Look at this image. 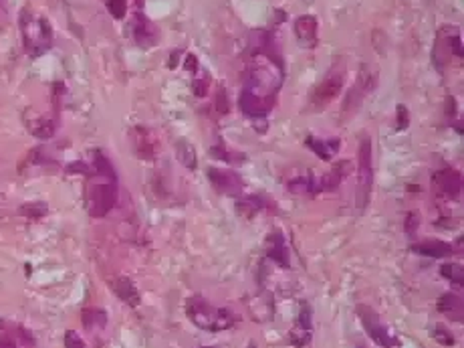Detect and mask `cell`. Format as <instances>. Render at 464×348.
Here are the masks:
<instances>
[{
	"label": "cell",
	"instance_id": "cell-1",
	"mask_svg": "<svg viewBox=\"0 0 464 348\" xmlns=\"http://www.w3.org/2000/svg\"><path fill=\"white\" fill-rule=\"evenodd\" d=\"M285 82V67L272 51H258L244 73L240 110L251 117L269 116Z\"/></svg>",
	"mask_w": 464,
	"mask_h": 348
},
{
	"label": "cell",
	"instance_id": "cell-2",
	"mask_svg": "<svg viewBox=\"0 0 464 348\" xmlns=\"http://www.w3.org/2000/svg\"><path fill=\"white\" fill-rule=\"evenodd\" d=\"M117 202V174L103 152H93V174L87 184V209L89 215L101 219Z\"/></svg>",
	"mask_w": 464,
	"mask_h": 348
},
{
	"label": "cell",
	"instance_id": "cell-3",
	"mask_svg": "<svg viewBox=\"0 0 464 348\" xmlns=\"http://www.w3.org/2000/svg\"><path fill=\"white\" fill-rule=\"evenodd\" d=\"M186 314L198 328L208 332H223L237 324V318L226 308H216L202 296H194L186 302Z\"/></svg>",
	"mask_w": 464,
	"mask_h": 348
},
{
	"label": "cell",
	"instance_id": "cell-4",
	"mask_svg": "<svg viewBox=\"0 0 464 348\" xmlns=\"http://www.w3.org/2000/svg\"><path fill=\"white\" fill-rule=\"evenodd\" d=\"M20 25V34H22V43L25 51L31 57H41L43 53H47L53 45V29L48 25L45 17H39L31 13L29 8H25L18 18Z\"/></svg>",
	"mask_w": 464,
	"mask_h": 348
},
{
	"label": "cell",
	"instance_id": "cell-5",
	"mask_svg": "<svg viewBox=\"0 0 464 348\" xmlns=\"http://www.w3.org/2000/svg\"><path fill=\"white\" fill-rule=\"evenodd\" d=\"M343 82H345V65L339 61L336 67H331L327 71V75L323 77V82L313 89L311 94V100H309V105L313 112H323L331 101L336 100L343 87Z\"/></svg>",
	"mask_w": 464,
	"mask_h": 348
},
{
	"label": "cell",
	"instance_id": "cell-6",
	"mask_svg": "<svg viewBox=\"0 0 464 348\" xmlns=\"http://www.w3.org/2000/svg\"><path fill=\"white\" fill-rule=\"evenodd\" d=\"M359 166H357V207L366 209L373 186V160H371V142L369 138H364L359 142Z\"/></svg>",
	"mask_w": 464,
	"mask_h": 348
},
{
	"label": "cell",
	"instance_id": "cell-7",
	"mask_svg": "<svg viewBox=\"0 0 464 348\" xmlns=\"http://www.w3.org/2000/svg\"><path fill=\"white\" fill-rule=\"evenodd\" d=\"M357 312H359V318H362L364 328H366V332L369 334V338H371L376 344H380V347L384 348L400 347V338L394 336V334L390 332V328L382 322V318L376 314L371 308H368V306H359Z\"/></svg>",
	"mask_w": 464,
	"mask_h": 348
},
{
	"label": "cell",
	"instance_id": "cell-8",
	"mask_svg": "<svg viewBox=\"0 0 464 348\" xmlns=\"http://www.w3.org/2000/svg\"><path fill=\"white\" fill-rule=\"evenodd\" d=\"M450 57H463V43L458 33H449V27H444L438 39H436V47H434V61L436 67L442 69L450 61Z\"/></svg>",
	"mask_w": 464,
	"mask_h": 348
},
{
	"label": "cell",
	"instance_id": "cell-9",
	"mask_svg": "<svg viewBox=\"0 0 464 348\" xmlns=\"http://www.w3.org/2000/svg\"><path fill=\"white\" fill-rule=\"evenodd\" d=\"M376 82H378V75H376V71L371 69V67H362L359 69V75H357V82L352 87V91H350V96H347V100L343 103V112L345 114H350L355 105H359L362 100L368 96L369 91L376 87Z\"/></svg>",
	"mask_w": 464,
	"mask_h": 348
},
{
	"label": "cell",
	"instance_id": "cell-10",
	"mask_svg": "<svg viewBox=\"0 0 464 348\" xmlns=\"http://www.w3.org/2000/svg\"><path fill=\"white\" fill-rule=\"evenodd\" d=\"M0 348H37V342L22 326L0 322Z\"/></svg>",
	"mask_w": 464,
	"mask_h": 348
},
{
	"label": "cell",
	"instance_id": "cell-11",
	"mask_svg": "<svg viewBox=\"0 0 464 348\" xmlns=\"http://www.w3.org/2000/svg\"><path fill=\"white\" fill-rule=\"evenodd\" d=\"M208 179L212 186L223 193V195H230V197H239L244 191V181L240 179L237 172L230 170H218V168H210Z\"/></svg>",
	"mask_w": 464,
	"mask_h": 348
},
{
	"label": "cell",
	"instance_id": "cell-12",
	"mask_svg": "<svg viewBox=\"0 0 464 348\" xmlns=\"http://www.w3.org/2000/svg\"><path fill=\"white\" fill-rule=\"evenodd\" d=\"M295 37L299 41V45L305 49H315L317 47V33H319V22L313 15H303L295 20L293 25Z\"/></svg>",
	"mask_w": 464,
	"mask_h": 348
},
{
	"label": "cell",
	"instance_id": "cell-13",
	"mask_svg": "<svg viewBox=\"0 0 464 348\" xmlns=\"http://www.w3.org/2000/svg\"><path fill=\"white\" fill-rule=\"evenodd\" d=\"M313 314H311V308H309V304H305L301 306V314L297 318V324L293 326V330H291V344L295 348H303L309 344V340H311V334H313Z\"/></svg>",
	"mask_w": 464,
	"mask_h": 348
},
{
	"label": "cell",
	"instance_id": "cell-14",
	"mask_svg": "<svg viewBox=\"0 0 464 348\" xmlns=\"http://www.w3.org/2000/svg\"><path fill=\"white\" fill-rule=\"evenodd\" d=\"M133 39L140 47H152L158 41V27L145 17L142 11L135 13L133 20Z\"/></svg>",
	"mask_w": 464,
	"mask_h": 348
},
{
	"label": "cell",
	"instance_id": "cell-15",
	"mask_svg": "<svg viewBox=\"0 0 464 348\" xmlns=\"http://www.w3.org/2000/svg\"><path fill=\"white\" fill-rule=\"evenodd\" d=\"M434 184L438 186V191L446 197H458L460 191H463V176L458 170L454 168H444V170H438L434 174Z\"/></svg>",
	"mask_w": 464,
	"mask_h": 348
},
{
	"label": "cell",
	"instance_id": "cell-16",
	"mask_svg": "<svg viewBox=\"0 0 464 348\" xmlns=\"http://www.w3.org/2000/svg\"><path fill=\"white\" fill-rule=\"evenodd\" d=\"M131 142H133L135 154H138L142 160H152V158L156 156L158 144H156V138L152 136L150 130H145L142 126L133 128V130H131Z\"/></svg>",
	"mask_w": 464,
	"mask_h": 348
},
{
	"label": "cell",
	"instance_id": "cell-17",
	"mask_svg": "<svg viewBox=\"0 0 464 348\" xmlns=\"http://www.w3.org/2000/svg\"><path fill=\"white\" fill-rule=\"evenodd\" d=\"M412 251L418 255H424V257H449L452 255V247L449 243L440 241V239H424V241H418L412 245Z\"/></svg>",
	"mask_w": 464,
	"mask_h": 348
},
{
	"label": "cell",
	"instance_id": "cell-18",
	"mask_svg": "<svg viewBox=\"0 0 464 348\" xmlns=\"http://www.w3.org/2000/svg\"><path fill=\"white\" fill-rule=\"evenodd\" d=\"M112 290L117 294V298L124 299V302H126L128 306H131V308L140 306V302H142L138 288L133 285V282H131L129 278L119 276V278L112 280Z\"/></svg>",
	"mask_w": 464,
	"mask_h": 348
},
{
	"label": "cell",
	"instance_id": "cell-19",
	"mask_svg": "<svg viewBox=\"0 0 464 348\" xmlns=\"http://www.w3.org/2000/svg\"><path fill=\"white\" fill-rule=\"evenodd\" d=\"M438 312L452 322H463V299L456 294H444L438 299Z\"/></svg>",
	"mask_w": 464,
	"mask_h": 348
},
{
	"label": "cell",
	"instance_id": "cell-20",
	"mask_svg": "<svg viewBox=\"0 0 464 348\" xmlns=\"http://www.w3.org/2000/svg\"><path fill=\"white\" fill-rule=\"evenodd\" d=\"M27 126H29V130H31L32 136H37L39 140H48V138L55 134V130H57L55 120H51V117H45V116L31 117L27 114Z\"/></svg>",
	"mask_w": 464,
	"mask_h": 348
},
{
	"label": "cell",
	"instance_id": "cell-21",
	"mask_svg": "<svg viewBox=\"0 0 464 348\" xmlns=\"http://www.w3.org/2000/svg\"><path fill=\"white\" fill-rule=\"evenodd\" d=\"M350 162H337L333 166V170H329L325 176H323V181L319 183V191H336L337 186L341 184V181L350 174Z\"/></svg>",
	"mask_w": 464,
	"mask_h": 348
},
{
	"label": "cell",
	"instance_id": "cell-22",
	"mask_svg": "<svg viewBox=\"0 0 464 348\" xmlns=\"http://www.w3.org/2000/svg\"><path fill=\"white\" fill-rule=\"evenodd\" d=\"M269 239V257L272 262H277L281 267H289V257L287 249H285V241H283V235L281 233H272Z\"/></svg>",
	"mask_w": 464,
	"mask_h": 348
},
{
	"label": "cell",
	"instance_id": "cell-23",
	"mask_svg": "<svg viewBox=\"0 0 464 348\" xmlns=\"http://www.w3.org/2000/svg\"><path fill=\"white\" fill-rule=\"evenodd\" d=\"M307 146L313 150L321 160H331V154H336L337 150H339V140L323 142V140H315L313 136H309L307 138Z\"/></svg>",
	"mask_w": 464,
	"mask_h": 348
},
{
	"label": "cell",
	"instance_id": "cell-24",
	"mask_svg": "<svg viewBox=\"0 0 464 348\" xmlns=\"http://www.w3.org/2000/svg\"><path fill=\"white\" fill-rule=\"evenodd\" d=\"M289 191L295 195L319 193V184L315 183V179L311 174H301V176H295L293 181H289Z\"/></svg>",
	"mask_w": 464,
	"mask_h": 348
},
{
	"label": "cell",
	"instance_id": "cell-25",
	"mask_svg": "<svg viewBox=\"0 0 464 348\" xmlns=\"http://www.w3.org/2000/svg\"><path fill=\"white\" fill-rule=\"evenodd\" d=\"M83 326L85 330H101L107 324V314L99 308H87L83 310Z\"/></svg>",
	"mask_w": 464,
	"mask_h": 348
},
{
	"label": "cell",
	"instance_id": "cell-26",
	"mask_svg": "<svg viewBox=\"0 0 464 348\" xmlns=\"http://www.w3.org/2000/svg\"><path fill=\"white\" fill-rule=\"evenodd\" d=\"M176 154L178 158H180V162L184 166H188L190 170L196 168V150L190 142H186V140H180L176 146Z\"/></svg>",
	"mask_w": 464,
	"mask_h": 348
},
{
	"label": "cell",
	"instance_id": "cell-27",
	"mask_svg": "<svg viewBox=\"0 0 464 348\" xmlns=\"http://www.w3.org/2000/svg\"><path fill=\"white\" fill-rule=\"evenodd\" d=\"M434 340L438 342V344H442V347H452L454 344V336H452V332L444 326V324H436L432 330Z\"/></svg>",
	"mask_w": 464,
	"mask_h": 348
},
{
	"label": "cell",
	"instance_id": "cell-28",
	"mask_svg": "<svg viewBox=\"0 0 464 348\" xmlns=\"http://www.w3.org/2000/svg\"><path fill=\"white\" fill-rule=\"evenodd\" d=\"M47 211L48 209L45 202H27V205L20 207V213L29 217V219H39V217L47 215Z\"/></svg>",
	"mask_w": 464,
	"mask_h": 348
},
{
	"label": "cell",
	"instance_id": "cell-29",
	"mask_svg": "<svg viewBox=\"0 0 464 348\" xmlns=\"http://www.w3.org/2000/svg\"><path fill=\"white\" fill-rule=\"evenodd\" d=\"M442 276L454 285H460L463 283V267L458 264H446V266H442Z\"/></svg>",
	"mask_w": 464,
	"mask_h": 348
},
{
	"label": "cell",
	"instance_id": "cell-30",
	"mask_svg": "<svg viewBox=\"0 0 464 348\" xmlns=\"http://www.w3.org/2000/svg\"><path fill=\"white\" fill-rule=\"evenodd\" d=\"M113 18H124L128 13V0H103Z\"/></svg>",
	"mask_w": 464,
	"mask_h": 348
},
{
	"label": "cell",
	"instance_id": "cell-31",
	"mask_svg": "<svg viewBox=\"0 0 464 348\" xmlns=\"http://www.w3.org/2000/svg\"><path fill=\"white\" fill-rule=\"evenodd\" d=\"M396 130H406L410 126V114H408V108L406 105H398L396 108Z\"/></svg>",
	"mask_w": 464,
	"mask_h": 348
},
{
	"label": "cell",
	"instance_id": "cell-32",
	"mask_svg": "<svg viewBox=\"0 0 464 348\" xmlns=\"http://www.w3.org/2000/svg\"><path fill=\"white\" fill-rule=\"evenodd\" d=\"M208 75H204V77H194V94L198 96V98H204L206 94H208Z\"/></svg>",
	"mask_w": 464,
	"mask_h": 348
},
{
	"label": "cell",
	"instance_id": "cell-33",
	"mask_svg": "<svg viewBox=\"0 0 464 348\" xmlns=\"http://www.w3.org/2000/svg\"><path fill=\"white\" fill-rule=\"evenodd\" d=\"M65 348H85V342L75 330H69L65 334Z\"/></svg>",
	"mask_w": 464,
	"mask_h": 348
},
{
	"label": "cell",
	"instance_id": "cell-34",
	"mask_svg": "<svg viewBox=\"0 0 464 348\" xmlns=\"http://www.w3.org/2000/svg\"><path fill=\"white\" fill-rule=\"evenodd\" d=\"M216 103H218V112H223V114L228 112V98H226L225 89L218 91V100H216Z\"/></svg>",
	"mask_w": 464,
	"mask_h": 348
},
{
	"label": "cell",
	"instance_id": "cell-35",
	"mask_svg": "<svg viewBox=\"0 0 464 348\" xmlns=\"http://www.w3.org/2000/svg\"><path fill=\"white\" fill-rule=\"evenodd\" d=\"M418 221H420V217H418L416 213H410V215H408V225H406V229H408L410 235H414V231L418 229Z\"/></svg>",
	"mask_w": 464,
	"mask_h": 348
},
{
	"label": "cell",
	"instance_id": "cell-36",
	"mask_svg": "<svg viewBox=\"0 0 464 348\" xmlns=\"http://www.w3.org/2000/svg\"><path fill=\"white\" fill-rule=\"evenodd\" d=\"M184 67H186L188 71L196 73V69H198V59H196V55H186V57H184Z\"/></svg>",
	"mask_w": 464,
	"mask_h": 348
},
{
	"label": "cell",
	"instance_id": "cell-37",
	"mask_svg": "<svg viewBox=\"0 0 464 348\" xmlns=\"http://www.w3.org/2000/svg\"><path fill=\"white\" fill-rule=\"evenodd\" d=\"M446 101H449V116H454L456 114V101H454V98H446Z\"/></svg>",
	"mask_w": 464,
	"mask_h": 348
},
{
	"label": "cell",
	"instance_id": "cell-38",
	"mask_svg": "<svg viewBox=\"0 0 464 348\" xmlns=\"http://www.w3.org/2000/svg\"><path fill=\"white\" fill-rule=\"evenodd\" d=\"M204 348H214V347H204Z\"/></svg>",
	"mask_w": 464,
	"mask_h": 348
},
{
	"label": "cell",
	"instance_id": "cell-39",
	"mask_svg": "<svg viewBox=\"0 0 464 348\" xmlns=\"http://www.w3.org/2000/svg\"><path fill=\"white\" fill-rule=\"evenodd\" d=\"M357 348H362V347H357Z\"/></svg>",
	"mask_w": 464,
	"mask_h": 348
}]
</instances>
